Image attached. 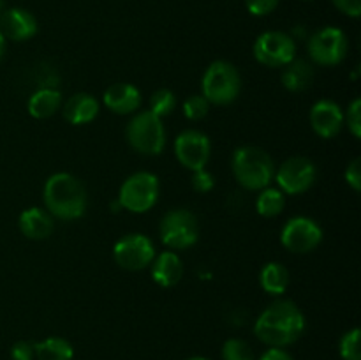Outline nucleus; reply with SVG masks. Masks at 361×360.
<instances>
[{
    "mask_svg": "<svg viewBox=\"0 0 361 360\" xmlns=\"http://www.w3.org/2000/svg\"><path fill=\"white\" fill-rule=\"evenodd\" d=\"M0 32L4 37L13 41H27L34 37L37 32V21L28 11L14 7V9L4 11L0 16Z\"/></svg>",
    "mask_w": 361,
    "mask_h": 360,
    "instance_id": "2eb2a0df",
    "label": "nucleus"
},
{
    "mask_svg": "<svg viewBox=\"0 0 361 360\" xmlns=\"http://www.w3.org/2000/svg\"><path fill=\"white\" fill-rule=\"evenodd\" d=\"M62 106V94L55 88H41L28 99V113L34 119H48Z\"/></svg>",
    "mask_w": 361,
    "mask_h": 360,
    "instance_id": "412c9836",
    "label": "nucleus"
},
{
    "mask_svg": "<svg viewBox=\"0 0 361 360\" xmlns=\"http://www.w3.org/2000/svg\"><path fill=\"white\" fill-rule=\"evenodd\" d=\"M284 205L286 198L281 189H261V194L256 201L257 214L263 217H275L284 210Z\"/></svg>",
    "mask_w": 361,
    "mask_h": 360,
    "instance_id": "b1692460",
    "label": "nucleus"
},
{
    "mask_svg": "<svg viewBox=\"0 0 361 360\" xmlns=\"http://www.w3.org/2000/svg\"><path fill=\"white\" fill-rule=\"evenodd\" d=\"M187 360H208V359H203V356H192V359H187Z\"/></svg>",
    "mask_w": 361,
    "mask_h": 360,
    "instance_id": "4c0bfd02",
    "label": "nucleus"
},
{
    "mask_svg": "<svg viewBox=\"0 0 361 360\" xmlns=\"http://www.w3.org/2000/svg\"><path fill=\"white\" fill-rule=\"evenodd\" d=\"M159 198V179L154 173L137 172L130 175L120 187L118 203L134 214L148 212Z\"/></svg>",
    "mask_w": 361,
    "mask_h": 360,
    "instance_id": "0eeeda50",
    "label": "nucleus"
},
{
    "mask_svg": "<svg viewBox=\"0 0 361 360\" xmlns=\"http://www.w3.org/2000/svg\"><path fill=\"white\" fill-rule=\"evenodd\" d=\"M259 360H295L288 352H284L282 348H270L268 352H264L261 355Z\"/></svg>",
    "mask_w": 361,
    "mask_h": 360,
    "instance_id": "f704fd0d",
    "label": "nucleus"
},
{
    "mask_svg": "<svg viewBox=\"0 0 361 360\" xmlns=\"http://www.w3.org/2000/svg\"><path fill=\"white\" fill-rule=\"evenodd\" d=\"M11 356H13V360H34L35 356L34 342L18 341L16 344L11 348Z\"/></svg>",
    "mask_w": 361,
    "mask_h": 360,
    "instance_id": "2f4dec72",
    "label": "nucleus"
},
{
    "mask_svg": "<svg viewBox=\"0 0 361 360\" xmlns=\"http://www.w3.org/2000/svg\"><path fill=\"white\" fill-rule=\"evenodd\" d=\"M44 205L48 214L63 221L81 217L87 210V189L71 173H55L44 184Z\"/></svg>",
    "mask_w": 361,
    "mask_h": 360,
    "instance_id": "f03ea898",
    "label": "nucleus"
},
{
    "mask_svg": "<svg viewBox=\"0 0 361 360\" xmlns=\"http://www.w3.org/2000/svg\"><path fill=\"white\" fill-rule=\"evenodd\" d=\"M348 127L355 138L361 136V99H355L348 109Z\"/></svg>",
    "mask_w": 361,
    "mask_h": 360,
    "instance_id": "c756f323",
    "label": "nucleus"
},
{
    "mask_svg": "<svg viewBox=\"0 0 361 360\" xmlns=\"http://www.w3.org/2000/svg\"><path fill=\"white\" fill-rule=\"evenodd\" d=\"M4 53H6V37H4L2 32H0V60H2Z\"/></svg>",
    "mask_w": 361,
    "mask_h": 360,
    "instance_id": "c9c22d12",
    "label": "nucleus"
},
{
    "mask_svg": "<svg viewBox=\"0 0 361 360\" xmlns=\"http://www.w3.org/2000/svg\"><path fill=\"white\" fill-rule=\"evenodd\" d=\"M208 109H210V102L203 97L201 94L190 95L183 101V115L189 120H201L207 116Z\"/></svg>",
    "mask_w": 361,
    "mask_h": 360,
    "instance_id": "cd10ccee",
    "label": "nucleus"
},
{
    "mask_svg": "<svg viewBox=\"0 0 361 360\" xmlns=\"http://www.w3.org/2000/svg\"><path fill=\"white\" fill-rule=\"evenodd\" d=\"M224 360H254L252 349L243 339H228L222 346Z\"/></svg>",
    "mask_w": 361,
    "mask_h": 360,
    "instance_id": "a878e982",
    "label": "nucleus"
},
{
    "mask_svg": "<svg viewBox=\"0 0 361 360\" xmlns=\"http://www.w3.org/2000/svg\"><path fill=\"white\" fill-rule=\"evenodd\" d=\"M259 282L261 288L267 293H270V295H282L289 288L291 277H289V272L284 265L270 261L261 270Z\"/></svg>",
    "mask_w": 361,
    "mask_h": 360,
    "instance_id": "4be33fe9",
    "label": "nucleus"
},
{
    "mask_svg": "<svg viewBox=\"0 0 361 360\" xmlns=\"http://www.w3.org/2000/svg\"><path fill=\"white\" fill-rule=\"evenodd\" d=\"M99 113V102L90 94H74L71 95L63 106V119L73 126H83L92 122Z\"/></svg>",
    "mask_w": 361,
    "mask_h": 360,
    "instance_id": "a211bd4d",
    "label": "nucleus"
},
{
    "mask_svg": "<svg viewBox=\"0 0 361 360\" xmlns=\"http://www.w3.org/2000/svg\"><path fill=\"white\" fill-rule=\"evenodd\" d=\"M183 275L182 260L173 251H164L159 254L157 260L152 265V279L162 288H173L178 284Z\"/></svg>",
    "mask_w": 361,
    "mask_h": 360,
    "instance_id": "f3484780",
    "label": "nucleus"
},
{
    "mask_svg": "<svg viewBox=\"0 0 361 360\" xmlns=\"http://www.w3.org/2000/svg\"><path fill=\"white\" fill-rule=\"evenodd\" d=\"M113 258H115L116 265H120L126 270H143L155 258L154 244L147 235L133 233V235L123 236L122 240L115 244Z\"/></svg>",
    "mask_w": 361,
    "mask_h": 360,
    "instance_id": "9b49d317",
    "label": "nucleus"
},
{
    "mask_svg": "<svg viewBox=\"0 0 361 360\" xmlns=\"http://www.w3.org/2000/svg\"><path fill=\"white\" fill-rule=\"evenodd\" d=\"M314 67L307 60H291L282 71V85L289 92H303L312 85Z\"/></svg>",
    "mask_w": 361,
    "mask_h": 360,
    "instance_id": "aec40b11",
    "label": "nucleus"
},
{
    "mask_svg": "<svg viewBox=\"0 0 361 360\" xmlns=\"http://www.w3.org/2000/svg\"><path fill=\"white\" fill-rule=\"evenodd\" d=\"M161 240L169 249L182 251L194 246L200 239V224L192 212L185 208L169 210L159 226Z\"/></svg>",
    "mask_w": 361,
    "mask_h": 360,
    "instance_id": "423d86ee",
    "label": "nucleus"
},
{
    "mask_svg": "<svg viewBox=\"0 0 361 360\" xmlns=\"http://www.w3.org/2000/svg\"><path fill=\"white\" fill-rule=\"evenodd\" d=\"M21 233L30 240H44L53 232V219L46 210L37 207L27 208L21 212L20 221H18Z\"/></svg>",
    "mask_w": 361,
    "mask_h": 360,
    "instance_id": "6ab92c4d",
    "label": "nucleus"
},
{
    "mask_svg": "<svg viewBox=\"0 0 361 360\" xmlns=\"http://www.w3.org/2000/svg\"><path fill=\"white\" fill-rule=\"evenodd\" d=\"M335 7L351 18H358L361 14V0H334Z\"/></svg>",
    "mask_w": 361,
    "mask_h": 360,
    "instance_id": "72a5a7b5",
    "label": "nucleus"
},
{
    "mask_svg": "<svg viewBox=\"0 0 361 360\" xmlns=\"http://www.w3.org/2000/svg\"><path fill=\"white\" fill-rule=\"evenodd\" d=\"M4 13V0H0V16H2Z\"/></svg>",
    "mask_w": 361,
    "mask_h": 360,
    "instance_id": "e433bc0d",
    "label": "nucleus"
},
{
    "mask_svg": "<svg viewBox=\"0 0 361 360\" xmlns=\"http://www.w3.org/2000/svg\"><path fill=\"white\" fill-rule=\"evenodd\" d=\"M37 360H73L74 349L69 341L62 337H48L41 342H34Z\"/></svg>",
    "mask_w": 361,
    "mask_h": 360,
    "instance_id": "5701e85b",
    "label": "nucleus"
},
{
    "mask_svg": "<svg viewBox=\"0 0 361 360\" xmlns=\"http://www.w3.org/2000/svg\"><path fill=\"white\" fill-rule=\"evenodd\" d=\"M127 141L143 155H159L166 145L164 124L148 109L134 116L127 126Z\"/></svg>",
    "mask_w": 361,
    "mask_h": 360,
    "instance_id": "39448f33",
    "label": "nucleus"
},
{
    "mask_svg": "<svg viewBox=\"0 0 361 360\" xmlns=\"http://www.w3.org/2000/svg\"><path fill=\"white\" fill-rule=\"evenodd\" d=\"M305 316L291 300H277L268 306L254 325V334L271 348H284L302 337Z\"/></svg>",
    "mask_w": 361,
    "mask_h": 360,
    "instance_id": "f257e3e1",
    "label": "nucleus"
},
{
    "mask_svg": "<svg viewBox=\"0 0 361 360\" xmlns=\"http://www.w3.org/2000/svg\"><path fill=\"white\" fill-rule=\"evenodd\" d=\"M212 145L207 134L200 131H183L175 140V155L182 166L190 172L203 169L210 159Z\"/></svg>",
    "mask_w": 361,
    "mask_h": 360,
    "instance_id": "ddd939ff",
    "label": "nucleus"
},
{
    "mask_svg": "<svg viewBox=\"0 0 361 360\" xmlns=\"http://www.w3.org/2000/svg\"><path fill=\"white\" fill-rule=\"evenodd\" d=\"M102 101L113 113L129 115L140 108L141 92L134 85L120 81V83H113L111 87H108V90L102 95Z\"/></svg>",
    "mask_w": 361,
    "mask_h": 360,
    "instance_id": "dca6fc26",
    "label": "nucleus"
},
{
    "mask_svg": "<svg viewBox=\"0 0 361 360\" xmlns=\"http://www.w3.org/2000/svg\"><path fill=\"white\" fill-rule=\"evenodd\" d=\"M242 90V78L238 69L226 60L210 64L201 80V95L212 104H229Z\"/></svg>",
    "mask_w": 361,
    "mask_h": 360,
    "instance_id": "20e7f679",
    "label": "nucleus"
},
{
    "mask_svg": "<svg viewBox=\"0 0 361 360\" xmlns=\"http://www.w3.org/2000/svg\"><path fill=\"white\" fill-rule=\"evenodd\" d=\"M277 184L282 193L302 194L314 186L317 176L316 164L307 157H291L277 169Z\"/></svg>",
    "mask_w": 361,
    "mask_h": 360,
    "instance_id": "f8f14e48",
    "label": "nucleus"
},
{
    "mask_svg": "<svg viewBox=\"0 0 361 360\" xmlns=\"http://www.w3.org/2000/svg\"><path fill=\"white\" fill-rule=\"evenodd\" d=\"M175 106L176 97L171 90H168V88H159V90L154 92V95H152L150 99V112L154 113V115H157L159 119L171 115Z\"/></svg>",
    "mask_w": 361,
    "mask_h": 360,
    "instance_id": "393cba45",
    "label": "nucleus"
},
{
    "mask_svg": "<svg viewBox=\"0 0 361 360\" xmlns=\"http://www.w3.org/2000/svg\"><path fill=\"white\" fill-rule=\"evenodd\" d=\"M235 179L249 191L267 189L275 176V164L268 152L259 147L236 148L231 159Z\"/></svg>",
    "mask_w": 361,
    "mask_h": 360,
    "instance_id": "7ed1b4c3",
    "label": "nucleus"
},
{
    "mask_svg": "<svg viewBox=\"0 0 361 360\" xmlns=\"http://www.w3.org/2000/svg\"><path fill=\"white\" fill-rule=\"evenodd\" d=\"M310 126L317 136L330 140L342 131L344 126V113L337 102L330 99L317 101L310 109Z\"/></svg>",
    "mask_w": 361,
    "mask_h": 360,
    "instance_id": "4468645a",
    "label": "nucleus"
},
{
    "mask_svg": "<svg viewBox=\"0 0 361 360\" xmlns=\"http://www.w3.org/2000/svg\"><path fill=\"white\" fill-rule=\"evenodd\" d=\"M190 184H192L194 191H197V193H210L215 186V179L210 172H207V169L203 168L194 172Z\"/></svg>",
    "mask_w": 361,
    "mask_h": 360,
    "instance_id": "c85d7f7f",
    "label": "nucleus"
},
{
    "mask_svg": "<svg viewBox=\"0 0 361 360\" xmlns=\"http://www.w3.org/2000/svg\"><path fill=\"white\" fill-rule=\"evenodd\" d=\"M245 6L254 16H267L279 6V0H245Z\"/></svg>",
    "mask_w": 361,
    "mask_h": 360,
    "instance_id": "7c9ffc66",
    "label": "nucleus"
},
{
    "mask_svg": "<svg viewBox=\"0 0 361 360\" xmlns=\"http://www.w3.org/2000/svg\"><path fill=\"white\" fill-rule=\"evenodd\" d=\"M345 182L351 186L353 191H358L361 189V159L356 157L355 161H351V164L348 166L345 169Z\"/></svg>",
    "mask_w": 361,
    "mask_h": 360,
    "instance_id": "473e14b6",
    "label": "nucleus"
},
{
    "mask_svg": "<svg viewBox=\"0 0 361 360\" xmlns=\"http://www.w3.org/2000/svg\"><path fill=\"white\" fill-rule=\"evenodd\" d=\"M341 356L344 360H361L360 328L345 332L341 339Z\"/></svg>",
    "mask_w": 361,
    "mask_h": 360,
    "instance_id": "bb28decb",
    "label": "nucleus"
},
{
    "mask_svg": "<svg viewBox=\"0 0 361 360\" xmlns=\"http://www.w3.org/2000/svg\"><path fill=\"white\" fill-rule=\"evenodd\" d=\"M323 240V229L314 219L298 217L289 219L281 233L282 246L295 254H305L316 249Z\"/></svg>",
    "mask_w": 361,
    "mask_h": 360,
    "instance_id": "9d476101",
    "label": "nucleus"
},
{
    "mask_svg": "<svg viewBox=\"0 0 361 360\" xmlns=\"http://www.w3.org/2000/svg\"><path fill=\"white\" fill-rule=\"evenodd\" d=\"M295 39L286 32H264L254 42V56L267 67L288 66L291 60H295Z\"/></svg>",
    "mask_w": 361,
    "mask_h": 360,
    "instance_id": "6e6552de",
    "label": "nucleus"
},
{
    "mask_svg": "<svg viewBox=\"0 0 361 360\" xmlns=\"http://www.w3.org/2000/svg\"><path fill=\"white\" fill-rule=\"evenodd\" d=\"M348 37L337 27L317 30L309 39V55L319 66H337L348 55Z\"/></svg>",
    "mask_w": 361,
    "mask_h": 360,
    "instance_id": "1a4fd4ad",
    "label": "nucleus"
}]
</instances>
